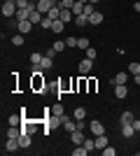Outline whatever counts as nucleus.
<instances>
[{"label": "nucleus", "instance_id": "e433bc0d", "mask_svg": "<svg viewBox=\"0 0 140 156\" xmlns=\"http://www.w3.org/2000/svg\"><path fill=\"white\" fill-rule=\"evenodd\" d=\"M87 58H91V61H96V58H98V51H96L93 47H89V49H87Z\"/></svg>", "mask_w": 140, "mask_h": 156}, {"label": "nucleus", "instance_id": "bb28decb", "mask_svg": "<svg viewBox=\"0 0 140 156\" xmlns=\"http://www.w3.org/2000/svg\"><path fill=\"white\" fill-rule=\"evenodd\" d=\"M42 56H45V54H40V51L31 54V65H40L42 63Z\"/></svg>", "mask_w": 140, "mask_h": 156}, {"label": "nucleus", "instance_id": "72a5a7b5", "mask_svg": "<svg viewBox=\"0 0 140 156\" xmlns=\"http://www.w3.org/2000/svg\"><path fill=\"white\" fill-rule=\"evenodd\" d=\"M93 12H96V5H93V2H87V5H84V14H87V16H91Z\"/></svg>", "mask_w": 140, "mask_h": 156}, {"label": "nucleus", "instance_id": "7ed1b4c3", "mask_svg": "<svg viewBox=\"0 0 140 156\" xmlns=\"http://www.w3.org/2000/svg\"><path fill=\"white\" fill-rule=\"evenodd\" d=\"M89 130H91L93 135H103V133H105V126H103V121H98V119H93L91 124H89Z\"/></svg>", "mask_w": 140, "mask_h": 156}, {"label": "nucleus", "instance_id": "dca6fc26", "mask_svg": "<svg viewBox=\"0 0 140 156\" xmlns=\"http://www.w3.org/2000/svg\"><path fill=\"white\" fill-rule=\"evenodd\" d=\"M133 119H135V114H133V110H124L121 112V124H133Z\"/></svg>", "mask_w": 140, "mask_h": 156}, {"label": "nucleus", "instance_id": "b1692460", "mask_svg": "<svg viewBox=\"0 0 140 156\" xmlns=\"http://www.w3.org/2000/svg\"><path fill=\"white\" fill-rule=\"evenodd\" d=\"M89 149L84 147V144H75V149H73V156H87Z\"/></svg>", "mask_w": 140, "mask_h": 156}, {"label": "nucleus", "instance_id": "58836bf2", "mask_svg": "<svg viewBox=\"0 0 140 156\" xmlns=\"http://www.w3.org/2000/svg\"><path fill=\"white\" fill-rule=\"evenodd\" d=\"M82 144H84V147H87L89 151H93V149H96V140H84Z\"/></svg>", "mask_w": 140, "mask_h": 156}, {"label": "nucleus", "instance_id": "9b49d317", "mask_svg": "<svg viewBox=\"0 0 140 156\" xmlns=\"http://www.w3.org/2000/svg\"><path fill=\"white\" fill-rule=\"evenodd\" d=\"M114 96H117V100H124V98L128 96L126 84H117V86H114Z\"/></svg>", "mask_w": 140, "mask_h": 156}, {"label": "nucleus", "instance_id": "4c0bfd02", "mask_svg": "<svg viewBox=\"0 0 140 156\" xmlns=\"http://www.w3.org/2000/svg\"><path fill=\"white\" fill-rule=\"evenodd\" d=\"M52 114H59V117H63V105H54V107H52Z\"/></svg>", "mask_w": 140, "mask_h": 156}, {"label": "nucleus", "instance_id": "a19ab883", "mask_svg": "<svg viewBox=\"0 0 140 156\" xmlns=\"http://www.w3.org/2000/svg\"><path fill=\"white\" fill-rule=\"evenodd\" d=\"M66 44L73 49V47H77V37H66Z\"/></svg>", "mask_w": 140, "mask_h": 156}, {"label": "nucleus", "instance_id": "c03bdc74", "mask_svg": "<svg viewBox=\"0 0 140 156\" xmlns=\"http://www.w3.org/2000/svg\"><path fill=\"white\" fill-rule=\"evenodd\" d=\"M133 128H135V133L140 130V119H133Z\"/></svg>", "mask_w": 140, "mask_h": 156}, {"label": "nucleus", "instance_id": "7c9ffc66", "mask_svg": "<svg viewBox=\"0 0 140 156\" xmlns=\"http://www.w3.org/2000/svg\"><path fill=\"white\" fill-rule=\"evenodd\" d=\"M52 47H54V49H56V51H59V54H61V51H63V49H66V47H68V44H66V40H56V42H54V44H52Z\"/></svg>", "mask_w": 140, "mask_h": 156}, {"label": "nucleus", "instance_id": "473e14b6", "mask_svg": "<svg viewBox=\"0 0 140 156\" xmlns=\"http://www.w3.org/2000/svg\"><path fill=\"white\" fill-rule=\"evenodd\" d=\"M128 72H131V77H133V75H140V63H131L128 65Z\"/></svg>", "mask_w": 140, "mask_h": 156}, {"label": "nucleus", "instance_id": "423d86ee", "mask_svg": "<svg viewBox=\"0 0 140 156\" xmlns=\"http://www.w3.org/2000/svg\"><path fill=\"white\" fill-rule=\"evenodd\" d=\"M84 140H87V137H84V130H82V128H77V130L70 133V142H73V144H82Z\"/></svg>", "mask_w": 140, "mask_h": 156}, {"label": "nucleus", "instance_id": "a211bd4d", "mask_svg": "<svg viewBox=\"0 0 140 156\" xmlns=\"http://www.w3.org/2000/svg\"><path fill=\"white\" fill-rule=\"evenodd\" d=\"M66 30V21H61V19H56L52 23V33H56V35H61V33Z\"/></svg>", "mask_w": 140, "mask_h": 156}, {"label": "nucleus", "instance_id": "37998d69", "mask_svg": "<svg viewBox=\"0 0 140 156\" xmlns=\"http://www.w3.org/2000/svg\"><path fill=\"white\" fill-rule=\"evenodd\" d=\"M133 9H135V14H140V0H135V2H133Z\"/></svg>", "mask_w": 140, "mask_h": 156}, {"label": "nucleus", "instance_id": "4be33fe9", "mask_svg": "<svg viewBox=\"0 0 140 156\" xmlns=\"http://www.w3.org/2000/svg\"><path fill=\"white\" fill-rule=\"evenodd\" d=\"M87 23H89V16H87V14H84V12H82V14H77V16H75V26L84 28V26H87Z\"/></svg>", "mask_w": 140, "mask_h": 156}, {"label": "nucleus", "instance_id": "f257e3e1", "mask_svg": "<svg viewBox=\"0 0 140 156\" xmlns=\"http://www.w3.org/2000/svg\"><path fill=\"white\" fill-rule=\"evenodd\" d=\"M16 12H19L16 0H5V2H2V16H5V19H14Z\"/></svg>", "mask_w": 140, "mask_h": 156}, {"label": "nucleus", "instance_id": "2f4dec72", "mask_svg": "<svg viewBox=\"0 0 140 156\" xmlns=\"http://www.w3.org/2000/svg\"><path fill=\"white\" fill-rule=\"evenodd\" d=\"M52 23H54V21H52V19H49V16L45 14V16H42V23H40V26L45 28V30H52Z\"/></svg>", "mask_w": 140, "mask_h": 156}, {"label": "nucleus", "instance_id": "412c9836", "mask_svg": "<svg viewBox=\"0 0 140 156\" xmlns=\"http://www.w3.org/2000/svg\"><path fill=\"white\" fill-rule=\"evenodd\" d=\"M40 68H42V70H52V68H54V58L45 54V56H42V63H40Z\"/></svg>", "mask_w": 140, "mask_h": 156}, {"label": "nucleus", "instance_id": "49530a36", "mask_svg": "<svg viewBox=\"0 0 140 156\" xmlns=\"http://www.w3.org/2000/svg\"><path fill=\"white\" fill-rule=\"evenodd\" d=\"M89 2H93V5H98V2H100V0H89Z\"/></svg>", "mask_w": 140, "mask_h": 156}, {"label": "nucleus", "instance_id": "4468645a", "mask_svg": "<svg viewBox=\"0 0 140 156\" xmlns=\"http://www.w3.org/2000/svg\"><path fill=\"white\" fill-rule=\"evenodd\" d=\"M103 19H105V16H103V12H98V9H96V12L89 16V23H91V26H100V23H103Z\"/></svg>", "mask_w": 140, "mask_h": 156}, {"label": "nucleus", "instance_id": "0eeeda50", "mask_svg": "<svg viewBox=\"0 0 140 156\" xmlns=\"http://www.w3.org/2000/svg\"><path fill=\"white\" fill-rule=\"evenodd\" d=\"M21 133H23V128H19V126H9V128L5 130V137H12V140H19Z\"/></svg>", "mask_w": 140, "mask_h": 156}, {"label": "nucleus", "instance_id": "f8f14e48", "mask_svg": "<svg viewBox=\"0 0 140 156\" xmlns=\"http://www.w3.org/2000/svg\"><path fill=\"white\" fill-rule=\"evenodd\" d=\"M19 149H21L19 140H12V137H7V140H5V151H19Z\"/></svg>", "mask_w": 140, "mask_h": 156}, {"label": "nucleus", "instance_id": "cd10ccee", "mask_svg": "<svg viewBox=\"0 0 140 156\" xmlns=\"http://www.w3.org/2000/svg\"><path fill=\"white\" fill-rule=\"evenodd\" d=\"M73 117L77 119V121H80V119H84V117H87V110H84V107L80 105V107H75V114H73Z\"/></svg>", "mask_w": 140, "mask_h": 156}, {"label": "nucleus", "instance_id": "09e8293b", "mask_svg": "<svg viewBox=\"0 0 140 156\" xmlns=\"http://www.w3.org/2000/svg\"><path fill=\"white\" fill-rule=\"evenodd\" d=\"M138 86H140V84H138Z\"/></svg>", "mask_w": 140, "mask_h": 156}, {"label": "nucleus", "instance_id": "a18cd8bd", "mask_svg": "<svg viewBox=\"0 0 140 156\" xmlns=\"http://www.w3.org/2000/svg\"><path fill=\"white\" fill-rule=\"evenodd\" d=\"M133 79H135V84H140V75H133Z\"/></svg>", "mask_w": 140, "mask_h": 156}, {"label": "nucleus", "instance_id": "1a4fd4ad", "mask_svg": "<svg viewBox=\"0 0 140 156\" xmlns=\"http://www.w3.org/2000/svg\"><path fill=\"white\" fill-rule=\"evenodd\" d=\"M35 5H38V12L47 14V12H49V9H52V7H54V2H52V0H38Z\"/></svg>", "mask_w": 140, "mask_h": 156}, {"label": "nucleus", "instance_id": "ddd939ff", "mask_svg": "<svg viewBox=\"0 0 140 156\" xmlns=\"http://www.w3.org/2000/svg\"><path fill=\"white\" fill-rule=\"evenodd\" d=\"M63 128L68 130V133H73V130H77V119H70V117H63Z\"/></svg>", "mask_w": 140, "mask_h": 156}, {"label": "nucleus", "instance_id": "393cba45", "mask_svg": "<svg viewBox=\"0 0 140 156\" xmlns=\"http://www.w3.org/2000/svg\"><path fill=\"white\" fill-rule=\"evenodd\" d=\"M23 124V114H12L9 117V126H21Z\"/></svg>", "mask_w": 140, "mask_h": 156}, {"label": "nucleus", "instance_id": "a878e982", "mask_svg": "<svg viewBox=\"0 0 140 156\" xmlns=\"http://www.w3.org/2000/svg\"><path fill=\"white\" fill-rule=\"evenodd\" d=\"M23 42H26V37H23L21 33H16V35L12 37V44H14V47H23Z\"/></svg>", "mask_w": 140, "mask_h": 156}, {"label": "nucleus", "instance_id": "de8ad7c7", "mask_svg": "<svg viewBox=\"0 0 140 156\" xmlns=\"http://www.w3.org/2000/svg\"><path fill=\"white\" fill-rule=\"evenodd\" d=\"M31 2H38V0H31Z\"/></svg>", "mask_w": 140, "mask_h": 156}, {"label": "nucleus", "instance_id": "79ce46f5", "mask_svg": "<svg viewBox=\"0 0 140 156\" xmlns=\"http://www.w3.org/2000/svg\"><path fill=\"white\" fill-rule=\"evenodd\" d=\"M77 89H80V91H84V89H87V79H84V75H82V79L77 82Z\"/></svg>", "mask_w": 140, "mask_h": 156}, {"label": "nucleus", "instance_id": "5701e85b", "mask_svg": "<svg viewBox=\"0 0 140 156\" xmlns=\"http://www.w3.org/2000/svg\"><path fill=\"white\" fill-rule=\"evenodd\" d=\"M61 21H75V14H73V9H61Z\"/></svg>", "mask_w": 140, "mask_h": 156}, {"label": "nucleus", "instance_id": "9d476101", "mask_svg": "<svg viewBox=\"0 0 140 156\" xmlns=\"http://www.w3.org/2000/svg\"><path fill=\"white\" fill-rule=\"evenodd\" d=\"M33 89L35 91H45V77H42V72H38V75H33Z\"/></svg>", "mask_w": 140, "mask_h": 156}, {"label": "nucleus", "instance_id": "39448f33", "mask_svg": "<svg viewBox=\"0 0 140 156\" xmlns=\"http://www.w3.org/2000/svg\"><path fill=\"white\" fill-rule=\"evenodd\" d=\"M19 144H21V149H28V147L33 144V135H31L28 130H23V133H21V137H19Z\"/></svg>", "mask_w": 140, "mask_h": 156}, {"label": "nucleus", "instance_id": "2eb2a0df", "mask_svg": "<svg viewBox=\"0 0 140 156\" xmlns=\"http://www.w3.org/2000/svg\"><path fill=\"white\" fill-rule=\"evenodd\" d=\"M93 140H96V149H105L107 144H110V140H107V135H105V133H103V135H96Z\"/></svg>", "mask_w": 140, "mask_h": 156}, {"label": "nucleus", "instance_id": "ea45409f", "mask_svg": "<svg viewBox=\"0 0 140 156\" xmlns=\"http://www.w3.org/2000/svg\"><path fill=\"white\" fill-rule=\"evenodd\" d=\"M114 154H117V149H114V147H110V144L103 149V156H114Z\"/></svg>", "mask_w": 140, "mask_h": 156}, {"label": "nucleus", "instance_id": "f03ea898", "mask_svg": "<svg viewBox=\"0 0 140 156\" xmlns=\"http://www.w3.org/2000/svg\"><path fill=\"white\" fill-rule=\"evenodd\" d=\"M91 68H93V61L84 56V58L80 61V75H84V77H87L89 72H91Z\"/></svg>", "mask_w": 140, "mask_h": 156}, {"label": "nucleus", "instance_id": "f3484780", "mask_svg": "<svg viewBox=\"0 0 140 156\" xmlns=\"http://www.w3.org/2000/svg\"><path fill=\"white\" fill-rule=\"evenodd\" d=\"M42 16H45V14H42V12H38V9H33V12H31V16H28V21H31L33 26H38V23H42Z\"/></svg>", "mask_w": 140, "mask_h": 156}, {"label": "nucleus", "instance_id": "f704fd0d", "mask_svg": "<svg viewBox=\"0 0 140 156\" xmlns=\"http://www.w3.org/2000/svg\"><path fill=\"white\" fill-rule=\"evenodd\" d=\"M59 5H61V9H73V5H75V0H61Z\"/></svg>", "mask_w": 140, "mask_h": 156}, {"label": "nucleus", "instance_id": "20e7f679", "mask_svg": "<svg viewBox=\"0 0 140 156\" xmlns=\"http://www.w3.org/2000/svg\"><path fill=\"white\" fill-rule=\"evenodd\" d=\"M16 30L21 33V35H28V33L33 30V23L28 19H23V21H16Z\"/></svg>", "mask_w": 140, "mask_h": 156}, {"label": "nucleus", "instance_id": "aec40b11", "mask_svg": "<svg viewBox=\"0 0 140 156\" xmlns=\"http://www.w3.org/2000/svg\"><path fill=\"white\" fill-rule=\"evenodd\" d=\"M47 16H49V19H52V21L61 19V5H54L52 9H49V12H47Z\"/></svg>", "mask_w": 140, "mask_h": 156}, {"label": "nucleus", "instance_id": "6e6552de", "mask_svg": "<svg viewBox=\"0 0 140 156\" xmlns=\"http://www.w3.org/2000/svg\"><path fill=\"white\" fill-rule=\"evenodd\" d=\"M128 77H131V72H117V77H112V86H117V84H126Z\"/></svg>", "mask_w": 140, "mask_h": 156}, {"label": "nucleus", "instance_id": "6ab92c4d", "mask_svg": "<svg viewBox=\"0 0 140 156\" xmlns=\"http://www.w3.org/2000/svg\"><path fill=\"white\" fill-rule=\"evenodd\" d=\"M121 135H124V137H133L135 135L133 124H121Z\"/></svg>", "mask_w": 140, "mask_h": 156}, {"label": "nucleus", "instance_id": "c9c22d12", "mask_svg": "<svg viewBox=\"0 0 140 156\" xmlns=\"http://www.w3.org/2000/svg\"><path fill=\"white\" fill-rule=\"evenodd\" d=\"M87 89H89V93H93L96 89H98V82H96V79H89V82H87Z\"/></svg>", "mask_w": 140, "mask_h": 156}, {"label": "nucleus", "instance_id": "c85d7f7f", "mask_svg": "<svg viewBox=\"0 0 140 156\" xmlns=\"http://www.w3.org/2000/svg\"><path fill=\"white\" fill-rule=\"evenodd\" d=\"M28 16H31V9H19L14 19H16V21H23V19H28Z\"/></svg>", "mask_w": 140, "mask_h": 156}, {"label": "nucleus", "instance_id": "c756f323", "mask_svg": "<svg viewBox=\"0 0 140 156\" xmlns=\"http://www.w3.org/2000/svg\"><path fill=\"white\" fill-rule=\"evenodd\" d=\"M77 47H80V49H84V51H87L89 47H91V42H89V37H80V40H77Z\"/></svg>", "mask_w": 140, "mask_h": 156}]
</instances>
